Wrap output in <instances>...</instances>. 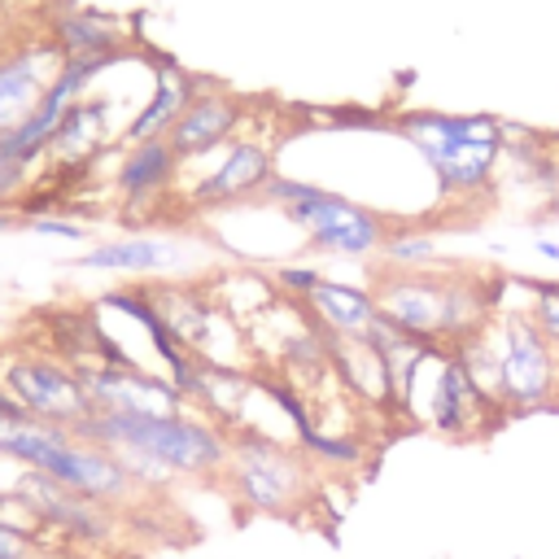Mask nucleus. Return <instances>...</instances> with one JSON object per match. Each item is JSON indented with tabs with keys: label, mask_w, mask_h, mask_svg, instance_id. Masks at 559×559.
<instances>
[{
	"label": "nucleus",
	"mask_w": 559,
	"mask_h": 559,
	"mask_svg": "<svg viewBox=\"0 0 559 559\" xmlns=\"http://www.w3.org/2000/svg\"><path fill=\"white\" fill-rule=\"evenodd\" d=\"M376 310L424 345H459L493 314L489 284L467 271H380L371 280Z\"/></svg>",
	"instance_id": "obj_1"
},
{
	"label": "nucleus",
	"mask_w": 559,
	"mask_h": 559,
	"mask_svg": "<svg viewBox=\"0 0 559 559\" xmlns=\"http://www.w3.org/2000/svg\"><path fill=\"white\" fill-rule=\"evenodd\" d=\"M74 437L109 450L144 459L170 476H218L227 463V432L188 411L179 415H127V411H92Z\"/></svg>",
	"instance_id": "obj_2"
},
{
	"label": "nucleus",
	"mask_w": 559,
	"mask_h": 559,
	"mask_svg": "<svg viewBox=\"0 0 559 559\" xmlns=\"http://www.w3.org/2000/svg\"><path fill=\"white\" fill-rule=\"evenodd\" d=\"M397 131L424 153L445 197L489 192L498 162H502V144H507V127L498 118L424 109V114H406Z\"/></svg>",
	"instance_id": "obj_3"
},
{
	"label": "nucleus",
	"mask_w": 559,
	"mask_h": 559,
	"mask_svg": "<svg viewBox=\"0 0 559 559\" xmlns=\"http://www.w3.org/2000/svg\"><path fill=\"white\" fill-rule=\"evenodd\" d=\"M266 205H275L288 223H297L310 240V249L319 253H336V258H371L380 253L384 236H389V218L376 214L362 201H349L332 188L293 179V175H275L262 192Z\"/></svg>",
	"instance_id": "obj_4"
},
{
	"label": "nucleus",
	"mask_w": 559,
	"mask_h": 559,
	"mask_svg": "<svg viewBox=\"0 0 559 559\" xmlns=\"http://www.w3.org/2000/svg\"><path fill=\"white\" fill-rule=\"evenodd\" d=\"M218 476L240 507L262 515H297L314 498V463L306 459V450L258 432H231Z\"/></svg>",
	"instance_id": "obj_5"
},
{
	"label": "nucleus",
	"mask_w": 559,
	"mask_h": 559,
	"mask_svg": "<svg viewBox=\"0 0 559 559\" xmlns=\"http://www.w3.org/2000/svg\"><path fill=\"white\" fill-rule=\"evenodd\" d=\"M485 332L498 349L502 415H528V411L559 406V349L546 341L533 314L502 310L493 323H485Z\"/></svg>",
	"instance_id": "obj_6"
},
{
	"label": "nucleus",
	"mask_w": 559,
	"mask_h": 559,
	"mask_svg": "<svg viewBox=\"0 0 559 559\" xmlns=\"http://www.w3.org/2000/svg\"><path fill=\"white\" fill-rule=\"evenodd\" d=\"M0 384L17 397V406L44 424H61V428H79L96 406L79 380L74 367L44 358V354H13L0 362Z\"/></svg>",
	"instance_id": "obj_7"
},
{
	"label": "nucleus",
	"mask_w": 559,
	"mask_h": 559,
	"mask_svg": "<svg viewBox=\"0 0 559 559\" xmlns=\"http://www.w3.org/2000/svg\"><path fill=\"white\" fill-rule=\"evenodd\" d=\"M9 493H17V498L39 515V524L52 528V533H61L66 542L100 546V542H109V533H114V515H109L105 502H92V498L66 489V485L48 480L44 472L22 467V472H17V485H13Z\"/></svg>",
	"instance_id": "obj_8"
},
{
	"label": "nucleus",
	"mask_w": 559,
	"mask_h": 559,
	"mask_svg": "<svg viewBox=\"0 0 559 559\" xmlns=\"http://www.w3.org/2000/svg\"><path fill=\"white\" fill-rule=\"evenodd\" d=\"M96 411H127V415H179L188 402L183 393L153 371L122 367V362H83L74 367Z\"/></svg>",
	"instance_id": "obj_9"
},
{
	"label": "nucleus",
	"mask_w": 559,
	"mask_h": 559,
	"mask_svg": "<svg viewBox=\"0 0 559 559\" xmlns=\"http://www.w3.org/2000/svg\"><path fill=\"white\" fill-rule=\"evenodd\" d=\"M271 179H275V157H271V148L245 135V140H231V144L223 148L218 166L197 179V188L188 192V201H192L197 210H218V205L258 201Z\"/></svg>",
	"instance_id": "obj_10"
},
{
	"label": "nucleus",
	"mask_w": 559,
	"mask_h": 559,
	"mask_svg": "<svg viewBox=\"0 0 559 559\" xmlns=\"http://www.w3.org/2000/svg\"><path fill=\"white\" fill-rule=\"evenodd\" d=\"M240 122H245V100L218 83H201L166 140L183 162H192V157H205L214 148H227L236 140Z\"/></svg>",
	"instance_id": "obj_11"
},
{
	"label": "nucleus",
	"mask_w": 559,
	"mask_h": 559,
	"mask_svg": "<svg viewBox=\"0 0 559 559\" xmlns=\"http://www.w3.org/2000/svg\"><path fill=\"white\" fill-rule=\"evenodd\" d=\"M61 70V52L44 44H26L0 57V135L13 131L48 92L52 74Z\"/></svg>",
	"instance_id": "obj_12"
},
{
	"label": "nucleus",
	"mask_w": 559,
	"mask_h": 559,
	"mask_svg": "<svg viewBox=\"0 0 559 559\" xmlns=\"http://www.w3.org/2000/svg\"><path fill=\"white\" fill-rule=\"evenodd\" d=\"M179 170H183V157L170 148V140H144V144L122 148L109 179L122 205H148L175 188Z\"/></svg>",
	"instance_id": "obj_13"
},
{
	"label": "nucleus",
	"mask_w": 559,
	"mask_h": 559,
	"mask_svg": "<svg viewBox=\"0 0 559 559\" xmlns=\"http://www.w3.org/2000/svg\"><path fill=\"white\" fill-rule=\"evenodd\" d=\"M489 402L476 393V384L467 380L463 362L454 354H437V376H432V397H428V419L432 428L450 432V437H472L489 424Z\"/></svg>",
	"instance_id": "obj_14"
},
{
	"label": "nucleus",
	"mask_w": 559,
	"mask_h": 559,
	"mask_svg": "<svg viewBox=\"0 0 559 559\" xmlns=\"http://www.w3.org/2000/svg\"><path fill=\"white\" fill-rule=\"evenodd\" d=\"M201 79L179 70L175 61H157V74H153V87L144 96V105L131 114V122L122 127V144H144V140H166L170 127L179 122V114L188 109V100L197 96Z\"/></svg>",
	"instance_id": "obj_15"
},
{
	"label": "nucleus",
	"mask_w": 559,
	"mask_h": 559,
	"mask_svg": "<svg viewBox=\"0 0 559 559\" xmlns=\"http://www.w3.org/2000/svg\"><path fill=\"white\" fill-rule=\"evenodd\" d=\"M48 44L61 52V61L70 57H100V52H127L131 48V31L96 9H61L48 17Z\"/></svg>",
	"instance_id": "obj_16"
},
{
	"label": "nucleus",
	"mask_w": 559,
	"mask_h": 559,
	"mask_svg": "<svg viewBox=\"0 0 559 559\" xmlns=\"http://www.w3.org/2000/svg\"><path fill=\"white\" fill-rule=\"evenodd\" d=\"M328 336H367V328L376 323V297H371V288H349V284H341V280H319L310 293H306V301H297Z\"/></svg>",
	"instance_id": "obj_17"
},
{
	"label": "nucleus",
	"mask_w": 559,
	"mask_h": 559,
	"mask_svg": "<svg viewBox=\"0 0 559 559\" xmlns=\"http://www.w3.org/2000/svg\"><path fill=\"white\" fill-rule=\"evenodd\" d=\"M109 114H114V100H105V96H79V100L66 109V118H61V127H57V135H52L48 157H57L61 166L92 162V157L109 144V135H114Z\"/></svg>",
	"instance_id": "obj_18"
},
{
	"label": "nucleus",
	"mask_w": 559,
	"mask_h": 559,
	"mask_svg": "<svg viewBox=\"0 0 559 559\" xmlns=\"http://www.w3.org/2000/svg\"><path fill=\"white\" fill-rule=\"evenodd\" d=\"M175 262H179V245L166 236H114L79 258L83 271H105V275H153Z\"/></svg>",
	"instance_id": "obj_19"
},
{
	"label": "nucleus",
	"mask_w": 559,
	"mask_h": 559,
	"mask_svg": "<svg viewBox=\"0 0 559 559\" xmlns=\"http://www.w3.org/2000/svg\"><path fill=\"white\" fill-rule=\"evenodd\" d=\"M380 258H384V266H393V271H419V266H428V262L437 258V236H432L428 227H419V223L389 227V236H384V245H380Z\"/></svg>",
	"instance_id": "obj_20"
},
{
	"label": "nucleus",
	"mask_w": 559,
	"mask_h": 559,
	"mask_svg": "<svg viewBox=\"0 0 559 559\" xmlns=\"http://www.w3.org/2000/svg\"><path fill=\"white\" fill-rule=\"evenodd\" d=\"M301 450H306L310 463H323V467H349V463H358V454H362L358 441L336 437V432H323V428H314V424L301 432Z\"/></svg>",
	"instance_id": "obj_21"
},
{
	"label": "nucleus",
	"mask_w": 559,
	"mask_h": 559,
	"mask_svg": "<svg viewBox=\"0 0 559 559\" xmlns=\"http://www.w3.org/2000/svg\"><path fill=\"white\" fill-rule=\"evenodd\" d=\"M528 293H533V301H528V314H533V323L546 332V341L559 349V280H537V284H528Z\"/></svg>",
	"instance_id": "obj_22"
},
{
	"label": "nucleus",
	"mask_w": 559,
	"mask_h": 559,
	"mask_svg": "<svg viewBox=\"0 0 559 559\" xmlns=\"http://www.w3.org/2000/svg\"><path fill=\"white\" fill-rule=\"evenodd\" d=\"M271 280H275V288L288 293L293 301H306V293L323 280V271H314V266H280V271H271Z\"/></svg>",
	"instance_id": "obj_23"
},
{
	"label": "nucleus",
	"mask_w": 559,
	"mask_h": 559,
	"mask_svg": "<svg viewBox=\"0 0 559 559\" xmlns=\"http://www.w3.org/2000/svg\"><path fill=\"white\" fill-rule=\"evenodd\" d=\"M35 236H57V240H83L87 231H83V223H74V218H57V214H31V218H22Z\"/></svg>",
	"instance_id": "obj_24"
},
{
	"label": "nucleus",
	"mask_w": 559,
	"mask_h": 559,
	"mask_svg": "<svg viewBox=\"0 0 559 559\" xmlns=\"http://www.w3.org/2000/svg\"><path fill=\"white\" fill-rule=\"evenodd\" d=\"M26 175H31V166H22V162L0 153V205H17V192H22Z\"/></svg>",
	"instance_id": "obj_25"
},
{
	"label": "nucleus",
	"mask_w": 559,
	"mask_h": 559,
	"mask_svg": "<svg viewBox=\"0 0 559 559\" xmlns=\"http://www.w3.org/2000/svg\"><path fill=\"white\" fill-rule=\"evenodd\" d=\"M35 550H39V542H31V537H22V533L0 524V559H31Z\"/></svg>",
	"instance_id": "obj_26"
},
{
	"label": "nucleus",
	"mask_w": 559,
	"mask_h": 559,
	"mask_svg": "<svg viewBox=\"0 0 559 559\" xmlns=\"http://www.w3.org/2000/svg\"><path fill=\"white\" fill-rule=\"evenodd\" d=\"M533 253L542 262H559V236H533Z\"/></svg>",
	"instance_id": "obj_27"
},
{
	"label": "nucleus",
	"mask_w": 559,
	"mask_h": 559,
	"mask_svg": "<svg viewBox=\"0 0 559 559\" xmlns=\"http://www.w3.org/2000/svg\"><path fill=\"white\" fill-rule=\"evenodd\" d=\"M22 415H26V411L17 406V397H13V393L0 384V419H22Z\"/></svg>",
	"instance_id": "obj_28"
},
{
	"label": "nucleus",
	"mask_w": 559,
	"mask_h": 559,
	"mask_svg": "<svg viewBox=\"0 0 559 559\" xmlns=\"http://www.w3.org/2000/svg\"><path fill=\"white\" fill-rule=\"evenodd\" d=\"M31 559H87V555H79V550H52V546H39Z\"/></svg>",
	"instance_id": "obj_29"
}]
</instances>
